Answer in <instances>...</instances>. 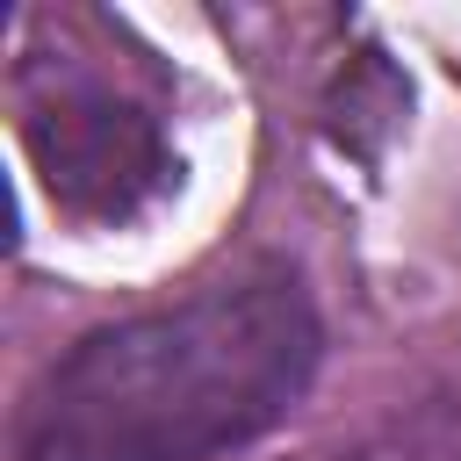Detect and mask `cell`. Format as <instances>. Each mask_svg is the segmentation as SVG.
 Segmentation results:
<instances>
[{
	"label": "cell",
	"mask_w": 461,
	"mask_h": 461,
	"mask_svg": "<svg viewBox=\"0 0 461 461\" xmlns=\"http://www.w3.org/2000/svg\"><path fill=\"white\" fill-rule=\"evenodd\" d=\"M29 151L50 180V194L79 216H122L166 173L158 130L94 86H72V94L29 108Z\"/></svg>",
	"instance_id": "7a4b0ae2"
},
{
	"label": "cell",
	"mask_w": 461,
	"mask_h": 461,
	"mask_svg": "<svg viewBox=\"0 0 461 461\" xmlns=\"http://www.w3.org/2000/svg\"><path fill=\"white\" fill-rule=\"evenodd\" d=\"M317 375L295 281L245 274L86 331L22 411V461H223L281 425Z\"/></svg>",
	"instance_id": "6da1fadb"
}]
</instances>
